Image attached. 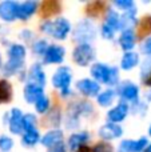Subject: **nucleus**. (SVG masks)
<instances>
[{
  "mask_svg": "<svg viewBox=\"0 0 151 152\" xmlns=\"http://www.w3.org/2000/svg\"><path fill=\"white\" fill-rule=\"evenodd\" d=\"M94 80L106 86H115L119 81V69L117 67L107 66L104 63H95L91 67Z\"/></svg>",
  "mask_w": 151,
  "mask_h": 152,
  "instance_id": "1",
  "label": "nucleus"
},
{
  "mask_svg": "<svg viewBox=\"0 0 151 152\" xmlns=\"http://www.w3.org/2000/svg\"><path fill=\"white\" fill-rule=\"evenodd\" d=\"M43 32H45L47 35L55 37L56 40H64L68 34L71 32V24L67 19L59 18L55 20H48L40 26Z\"/></svg>",
  "mask_w": 151,
  "mask_h": 152,
  "instance_id": "2",
  "label": "nucleus"
},
{
  "mask_svg": "<svg viewBox=\"0 0 151 152\" xmlns=\"http://www.w3.org/2000/svg\"><path fill=\"white\" fill-rule=\"evenodd\" d=\"M72 80V72L70 67L62 66L55 71L52 75V86L60 91V95L63 97L70 95V86Z\"/></svg>",
  "mask_w": 151,
  "mask_h": 152,
  "instance_id": "3",
  "label": "nucleus"
},
{
  "mask_svg": "<svg viewBox=\"0 0 151 152\" xmlns=\"http://www.w3.org/2000/svg\"><path fill=\"white\" fill-rule=\"evenodd\" d=\"M72 59L80 67H86L90 63H92L95 59V50L91 44H78L76 48L72 52Z\"/></svg>",
  "mask_w": 151,
  "mask_h": 152,
  "instance_id": "4",
  "label": "nucleus"
},
{
  "mask_svg": "<svg viewBox=\"0 0 151 152\" xmlns=\"http://www.w3.org/2000/svg\"><path fill=\"white\" fill-rule=\"evenodd\" d=\"M95 35H96V29L94 27V24L90 20H83L75 28L74 39L76 42H79V44H86V43L90 44V42L95 37Z\"/></svg>",
  "mask_w": 151,
  "mask_h": 152,
  "instance_id": "5",
  "label": "nucleus"
},
{
  "mask_svg": "<svg viewBox=\"0 0 151 152\" xmlns=\"http://www.w3.org/2000/svg\"><path fill=\"white\" fill-rule=\"evenodd\" d=\"M19 5L20 3L12 1V0H5L0 3V18L7 23H11L15 19H18L19 15Z\"/></svg>",
  "mask_w": 151,
  "mask_h": 152,
  "instance_id": "6",
  "label": "nucleus"
},
{
  "mask_svg": "<svg viewBox=\"0 0 151 152\" xmlns=\"http://www.w3.org/2000/svg\"><path fill=\"white\" fill-rule=\"evenodd\" d=\"M78 91L82 95L88 97H96L100 94V86L98 81L92 80V79H82L76 83Z\"/></svg>",
  "mask_w": 151,
  "mask_h": 152,
  "instance_id": "7",
  "label": "nucleus"
},
{
  "mask_svg": "<svg viewBox=\"0 0 151 152\" xmlns=\"http://www.w3.org/2000/svg\"><path fill=\"white\" fill-rule=\"evenodd\" d=\"M23 119H24V113L19 108H12L11 110L10 118H8V127H10V131L13 135H21V132L24 134Z\"/></svg>",
  "mask_w": 151,
  "mask_h": 152,
  "instance_id": "8",
  "label": "nucleus"
},
{
  "mask_svg": "<svg viewBox=\"0 0 151 152\" xmlns=\"http://www.w3.org/2000/svg\"><path fill=\"white\" fill-rule=\"evenodd\" d=\"M64 56H66V50L62 45L51 44L44 55V63L45 64H60V63H63Z\"/></svg>",
  "mask_w": 151,
  "mask_h": 152,
  "instance_id": "9",
  "label": "nucleus"
},
{
  "mask_svg": "<svg viewBox=\"0 0 151 152\" xmlns=\"http://www.w3.org/2000/svg\"><path fill=\"white\" fill-rule=\"evenodd\" d=\"M128 115V104L125 102L118 103V105H115L114 108L107 112V120L108 123L119 124L120 121H123Z\"/></svg>",
  "mask_w": 151,
  "mask_h": 152,
  "instance_id": "10",
  "label": "nucleus"
},
{
  "mask_svg": "<svg viewBox=\"0 0 151 152\" xmlns=\"http://www.w3.org/2000/svg\"><path fill=\"white\" fill-rule=\"evenodd\" d=\"M149 145V140L146 137H141L136 140H123L119 144V152H143Z\"/></svg>",
  "mask_w": 151,
  "mask_h": 152,
  "instance_id": "11",
  "label": "nucleus"
},
{
  "mask_svg": "<svg viewBox=\"0 0 151 152\" xmlns=\"http://www.w3.org/2000/svg\"><path fill=\"white\" fill-rule=\"evenodd\" d=\"M24 99H26L27 103H36L37 100L40 99L42 96H44V87L37 86V84L34 83H27L24 86Z\"/></svg>",
  "mask_w": 151,
  "mask_h": 152,
  "instance_id": "12",
  "label": "nucleus"
},
{
  "mask_svg": "<svg viewBox=\"0 0 151 152\" xmlns=\"http://www.w3.org/2000/svg\"><path fill=\"white\" fill-rule=\"evenodd\" d=\"M123 135V129L119 124H114V123H107L104 126L100 127L99 129V136L103 140H114L118 139Z\"/></svg>",
  "mask_w": 151,
  "mask_h": 152,
  "instance_id": "13",
  "label": "nucleus"
},
{
  "mask_svg": "<svg viewBox=\"0 0 151 152\" xmlns=\"http://www.w3.org/2000/svg\"><path fill=\"white\" fill-rule=\"evenodd\" d=\"M118 94L120 95L123 100H127V102H136L139 99V88L138 86H135L131 81H126L122 86L119 87V91Z\"/></svg>",
  "mask_w": 151,
  "mask_h": 152,
  "instance_id": "14",
  "label": "nucleus"
},
{
  "mask_svg": "<svg viewBox=\"0 0 151 152\" xmlns=\"http://www.w3.org/2000/svg\"><path fill=\"white\" fill-rule=\"evenodd\" d=\"M40 143L47 148L56 147V145L63 143V132H62L60 129H51V131H48L47 134L43 135Z\"/></svg>",
  "mask_w": 151,
  "mask_h": 152,
  "instance_id": "15",
  "label": "nucleus"
},
{
  "mask_svg": "<svg viewBox=\"0 0 151 152\" xmlns=\"http://www.w3.org/2000/svg\"><path fill=\"white\" fill-rule=\"evenodd\" d=\"M28 83H34V84H37V86H42V87L45 86V74L39 63L32 64L31 68H29Z\"/></svg>",
  "mask_w": 151,
  "mask_h": 152,
  "instance_id": "16",
  "label": "nucleus"
},
{
  "mask_svg": "<svg viewBox=\"0 0 151 152\" xmlns=\"http://www.w3.org/2000/svg\"><path fill=\"white\" fill-rule=\"evenodd\" d=\"M119 45L126 52H130L135 47V32H134L133 28L122 31V34L119 36Z\"/></svg>",
  "mask_w": 151,
  "mask_h": 152,
  "instance_id": "17",
  "label": "nucleus"
},
{
  "mask_svg": "<svg viewBox=\"0 0 151 152\" xmlns=\"http://www.w3.org/2000/svg\"><path fill=\"white\" fill-rule=\"evenodd\" d=\"M37 10V3L36 1H24V3H20L19 5V15H18V19L20 20H28Z\"/></svg>",
  "mask_w": 151,
  "mask_h": 152,
  "instance_id": "18",
  "label": "nucleus"
},
{
  "mask_svg": "<svg viewBox=\"0 0 151 152\" xmlns=\"http://www.w3.org/2000/svg\"><path fill=\"white\" fill-rule=\"evenodd\" d=\"M106 26H108L112 31H123V20H122V15L117 12L114 10H110L107 12V16H106Z\"/></svg>",
  "mask_w": 151,
  "mask_h": 152,
  "instance_id": "19",
  "label": "nucleus"
},
{
  "mask_svg": "<svg viewBox=\"0 0 151 152\" xmlns=\"http://www.w3.org/2000/svg\"><path fill=\"white\" fill-rule=\"evenodd\" d=\"M88 134L87 132H76V134L71 135L68 139V148L71 151H79V148L83 147V144L88 142Z\"/></svg>",
  "mask_w": 151,
  "mask_h": 152,
  "instance_id": "20",
  "label": "nucleus"
},
{
  "mask_svg": "<svg viewBox=\"0 0 151 152\" xmlns=\"http://www.w3.org/2000/svg\"><path fill=\"white\" fill-rule=\"evenodd\" d=\"M139 64V55L134 51L130 52H125L122 60H120V68L125 69V71H130V69L135 68Z\"/></svg>",
  "mask_w": 151,
  "mask_h": 152,
  "instance_id": "21",
  "label": "nucleus"
},
{
  "mask_svg": "<svg viewBox=\"0 0 151 152\" xmlns=\"http://www.w3.org/2000/svg\"><path fill=\"white\" fill-rule=\"evenodd\" d=\"M27 55L26 47L23 44H12L8 48V59L16 61H24Z\"/></svg>",
  "mask_w": 151,
  "mask_h": 152,
  "instance_id": "22",
  "label": "nucleus"
},
{
  "mask_svg": "<svg viewBox=\"0 0 151 152\" xmlns=\"http://www.w3.org/2000/svg\"><path fill=\"white\" fill-rule=\"evenodd\" d=\"M42 140L40 137V134L37 129H32V131H27L21 135V143L24 145H28V147H32L36 143H39Z\"/></svg>",
  "mask_w": 151,
  "mask_h": 152,
  "instance_id": "23",
  "label": "nucleus"
},
{
  "mask_svg": "<svg viewBox=\"0 0 151 152\" xmlns=\"http://www.w3.org/2000/svg\"><path fill=\"white\" fill-rule=\"evenodd\" d=\"M115 96H117V92L114 89H106V91L100 92L98 96V103L102 107H110L112 104V102L115 100Z\"/></svg>",
  "mask_w": 151,
  "mask_h": 152,
  "instance_id": "24",
  "label": "nucleus"
},
{
  "mask_svg": "<svg viewBox=\"0 0 151 152\" xmlns=\"http://www.w3.org/2000/svg\"><path fill=\"white\" fill-rule=\"evenodd\" d=\"M23 64H24V61H16V60H10L8 59V61L3 67V72H4L5 76H12V75L18 74L23 68Z\"/></svg>",
  "mask_w": 151,
  "mask_h": 152,
  "instance_id": "25",
  "label": "nucleus"
},
{
  "mask_svg": "<svg viewBox=\"0 0 151 152\" xmlns=\"http://www.w3.org/2000/svg\"><path fill=\"white\" fill-rule=\"evenodd\" d=\"M12 88L7 80H0V103H5L11 99Z\"/></svg>",
  "mask_w": 151,
  "mask_h": 152,
  "instance_id": "26",
  "label": "nucleus"
},
{
  "mask_svg": "<svg viewBox=\"0 0 151 152\" xmlns=\"http://www.w3.org/2000/svg\"><path fill=\"white\" fill-rule=\"evenodd\" d=\"M36 124H37V119H36L35 115H32V113H27V115H24V119H23L24 132L36 129Z\"/></svg>",
  "mask_w": 151,
  "mask_h": 152,
  "instance_id": "27",
  "label": "nucleus"
},
{
  "mask_svg": "<svg viewBox=\"0 0 151 152\" xmlns=\"http://www.w3.org/2000/svg\"><path fill=\"white\" fill-rule=\"evenodd\" d=\"M35 110L39 113H45L50 110V99L47 96H42L36 103H35Z\"/></svg>",
  "mask_w": 151,
  "mask_h": 152,
  "instance_id": "28",
  "label": "nucleus"
},
{
  "mask_svg": "<svg viewBox=\"0 0 151 152\" xmlns=\"http://www.w3.org/2000/svg\"><path fill=\"white\" fill-rule=\"evenodd\" d=\"M13 147V139L7 135H1L0 136V151L3 152H8L11 151Z\"/></svg>",
  "mask_w": 151,
  "mask_h": 152,
  "instance_id": "29",
  "label": "nucleus"
},
{
  "mask_svg": "<svg viewBox=\"0 0 151 152\" xmlns=\"http://www.w3.org/2000/svg\"><path fill=\"white\" fill-rule=\"evenodd\" d=\"M48 47H50V45L47 44L45 40H37V42L34 43V45H32L35 53L39 55V56H44L45 52H47V50H48Z\"/></svg>",
  "mask_w": 151,
  "mask_h": 152,
  "instance_id": "30",
  "label": "nucleus"
},
{
  "mask_svg": "<svg viewBox=\"0 0 151 152\" xmlns=\"http://www.w3.org/2000/svg\"><path fill=\"white\" fill-rule=\"evenodd\" d=\"M115 5H117L118 8H120V10H123L126 12V11L131 10V8L135 7V4H134V1H131V0H117V1L114 3Z\"/></svg>",
  "mask_w": 151,
  "mask_h": 152,
  "instance_id": "31",
  "label": "nucleus"
},
{
  "mask_svg": "<svg viewBox=\"0 0 151 152\" xmlns=\"http://www.w3.org/2000/svg\"><path fill=\"white\" fill-rule=\"evenodd\" d=\"M102 36H103L104 39L110 40V39H112V37L115 36V31H112L108 26L103 24V27H102Z\"/></svg>",
  "mask_w": 151,
  "mask_h": 152,
  "instance_id": "32",
  "label": "nucleus"
},
{
  "mask_svg": "<svg viewBox=\"0 0 151 152\" xmlns=\"http://www.w3.org/2000/svg\"><path fill=\"white\" fill-rule=\"evenodd\" d=\"M142 52H143L144 55L151 56V36L147 37V39L144 40V43L142 44Z\"/></svg>",
  "mask_w": 151,
  "mask_h": 152,
  "instance_id": "33",
  "label": "nucleus"
},
{
  "mask_svg": "<svg viewBox=\"0 0 151 152\" xmlns=\"http://www.w3.org/2000/svg\"><path fill=\"white\" fill-rule=\"evenodd\" d=\"M50 152H66V147H64V144L62 143V144H59V145H56V147L51 148Z\"/></svg>",
  "mask_w": 151,
  "mask_h": 152,
  "instance_id": "34",
  "label": "nucleus"
},
{
  "mask_svg": "<svg viewBox=\"0 0 151 152\" xmlns=\"http://www.w3.org/2000/svg\"><path fill=\"white\" fill-rule=\"evenodd\" d=\"M143 152H151V143H150L149 145H147L146 148H144V151H143Z\"/></svg>",
  "mask_w": 151,
  "mask_h": 152,
  "instance_id": "35",
  "label": "nucleus"
},
{
  "mask_svg": "<svg viewBox=\"0 0 151 152\" xmlns=\"http://www.w3.org/2000/svg\"><path fill=\"white\" fill-rule=\"evenodd\" d=\"M3 67V60H1V55H0V68Z\"/></svg>",
  "mask_w": 151,
  "mask_h": 152,
  "instance_id": "36",
  "label": "nucleus"
},
{
  "mask_svg": "<svg viewBox=\"0 0 151 152\" xmlns=\"http://www.w3.org/2000/svg\"><path fill=\"white\" fill-rule=\"evenodd\" d=\"M149 135H150V136H151V126L149 127Z\"/></svg>",
  "mask_w": 151,
  "mask_h": 152,
  "instance_id": "37",
  "label": "nucleus"
}]
</instances>
